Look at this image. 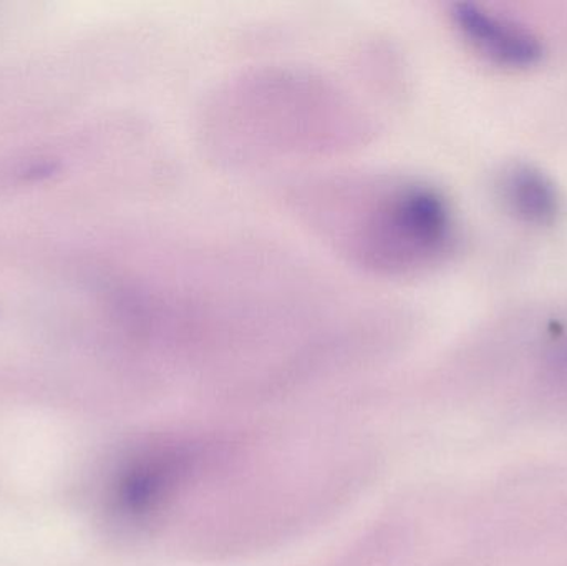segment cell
Returning a JSON list of instances; mask_svg holds the SVG:
<instances>
[{"label":"cell","instance_id":"cell-4","mask_svg":"<svg viewBox=\"0 0 567 566\" xmlns=\"http://www.w3.org/2000/svg\"><path fill=\"white\" fill-rule=\"evenodd\" d=\"M556 364H558L563 371L567 372V344L559 349L558 356H556Z\"/></svg>","mask_w":567,"mask_h":566},{"label":"cell","instance_id":"cell-2","mask_svg":"<svg viewBox=\"0 0 567 566\" xmlns=\"http://www.w3.org/2000/svg\"><path fill=\"white\" fill-rule=\"evenodd\" d=\"M452 19L466 42L498 65L523 69L542 59V42L535 33L478 3H455Z\"/></svg>","mask_w":567,"mask_h":566},{"label":"cell","instance_id":"cell-1","mask_svg":"<svg viewBox=\"0 0 567 566\" xmlns=\"http://www.w3.org/2000/svg\"><path fill=\"white\" fill-rule=\"evenodd\" d=\"M299 208L350 263L405 276L442 261L455 241V216L440 189L396 175L336 178L310 186Z\"/></svg>","mask_w":567,"mask_h":566},{"label":"cell","instance_id":"cell-3","mask_svg":"<svg viewBox=\"0 0 567 566\" xmlns=\"http://www.w3.org/2000/svg\"><path fill=\"white\" fill-rule=\"evenodd\" d=\"M503 198L523 222L549 225L561 212V198L555 183L528 165H516L503 176Z\"/></svg>","mask_w":567,"mask_h":566}]
</instances>
